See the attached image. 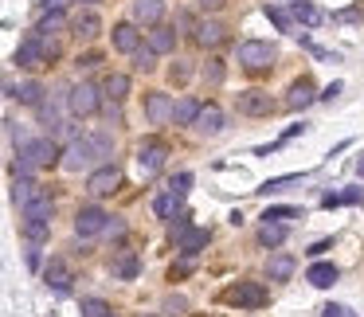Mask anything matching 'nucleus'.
<instances>
[{
	"instance_id": "nucleus-1",
	"label": "nucleus",
	"mask_w": 364,
	"mask_h": 317,
	"mask_svg": "<svg viewBox=\"0 0 364 317\" xmlns=\"http://www.w3.org/2000/svg\"><path fill=\"white\" fill-rule=\"evenodd\" d=\"M55 161H63V153H59V145H55L51 137H32L28 145L16 149V172H20V176H32L36 169L55 165Z\"/></svg>"
},
{
	"instance_id": "nucleus-2",
	"label": "nucleus",
	"mask_w": 364,
	"mask_h": 317,
	"mask_svg": "<svg viewBox=\"0 0 364 317\" xmlns=\"http://www.w3.org/2000/svg\"><path fill=\"white\" fill-rule=\"evenodd\" d=\"M55 51H59L55 43H48L43 36H36V32H32V36L16 48L12 63H16V67H24V71H39V67H48V63L55 59Z\"/></svg>"
},
{
	"instance_id": "nucleus-3",
	"label": "nucleus",
	"mask_w": 364,
	"mask_h": 317,
	"mask_svg": "<svg viewBox=\"0 0 364 317\" xmlns=\"http://www.w3.org/2000/svg\"><path fill=\"white\" fill-rule=\"evenodd\" d=\"M223 302L228 305H239V309H263L270 302V294L263 282H235L231 290H223Z\"/></svg>"
},
{
	"instance_id": "nucleus-4",
	"label": "nucleus",
	"mask_w": 364,
	"mask_h": 317,
	"mask_svg": "<svg viewBox=\"0 0 364 317\" xmlns=\"http://www.w3.org/2000/svg\"><path fill=\"white\" fill-rule=\"evenodd\" d=\"M98 161V149H94V141L90 137H74V141H67V149H63V169L67 172H83V169H90Z\"/></svg>"
},
{
	"instance_id": "nucleus-5",
	"label": "nucleus",
	"mask_w": 364,
	"mask_h": 317,
	"mask_svg": "<svg viewBox=\"0 0 364 317\" xmlns=\"http://www.w3.org/2000/svg\"><path fill=\"white\" fill-rule=\"evenodd\" d=\"M102 90L98 86H90V83H79V86H71L67 90V110L74 114V118H90L94 110H102Z\"/></svg>"
},
{
	"instance_id": "nucleus-6",
	"label": "nucleus",
	"mask_w": 364,
	"mask_h": 317,
	"mask_svg": "<svg viewBox=\"0 0 364 317\" xmlns=\"http://www.w3.org/2000/svg\"><path fill=\"white\" fill-rule=\"evenodd\" d=\"M165 161H169V145H165V141L149 137V141H141V145H137V165H141V172H145V176H157V172L165 169Z\"/></svg>"
},
{
	"instance_id": "nucleus-7",
	"label": "nucleus",
	"mask_w": 364,
	"mask_h": 317,
	"mask_svg": "<svg viewBox=\"0 0 364 317\" xmlns=\"http://www.w3.org/2000/svg\"><path fill=\"white\" fill-rule=\"evenodd\" d=\"M106 223H110V216L102 207L86 204V207H79V216H74V235H79V239H94V235L106 232Z\"/></svg>"
},
{
	"instance_id": "nucleus-8",
	"label": "nucleus",
	"mask_w": 364,
	"mask_h": 317,
	"mask_svg": "<svg viewBox=\"0 0 364 317\" xmlns=\"http://www.w3.org/2000/svg\"><path fill=\"white\" fill-rule=\"evenodd\" d=\"M239 63L247 67V71H263V67L274 63V48L263 43V39H243L239 43Z\"/></svg>"
},
{
	"instance_id": "nucleus-9",
	"label": "nucleus",
	"mask_w": 364,
	"mask_h": 317,
	"mask_svg": "<svg viewBox=\"0 0 364 317\" xmlns=\"http://www.w3.org/2000/svg\"><path fill=\"white\" fill-rule=\"evenodd\" d=\"M235 106H239V114H247V118H267V114L274 110V98H270L267 90L251 86V90H243V94L235 98Z\"/></svg>"
},
{
	"instance_id": "nucleus-10",
	"label": "nucleus",
	"mask_w": 364,
	"mask_h": 317,
	"mask_svg": "<svg viewBox=\"0 0 364 317\" xmlns=\"http://www.w3.org/2000/svg\"><path fill=\"white\" fill-rule=\"evenodd\" d=\"M118 184H121V169L114 165V161H106L102 169H94L90 176H86V192L90 196H110Z\"/></svg>"
},
{
	"instance_id": "nucleus-11",
	"label": "nucleus",
	"mask_w": 364,
	"mask_h": 317,
	"mask_svg": "<svg viewBox=\"0 0 364 317\" xmlns=\"http://www.w3.org/2000/svg\"><path fill=\"white\" fill-rule=\"evenodd\" d=\"M172 110H176V102H172L165 90H153V94H145V118L153 125H165L172 118Z\"/></svg>"
},
{
	"instance_id": "nucleus-12",
	"label": "nucleus",
	"mask_w": 364,
	"mask_h": 317,
	"mask_svg": "<svg viewBox=\"0 0 364 317\" xmlns=\"http://www.w3.org/2000/svg\"><path fill=\"white\" fill-rule=\"evenodd\" d=\"M43 282H48L51 290L55 294H71V267H67V263H63V258H51L48 267H43Z\"/></svg>"
},
{
	"instance_id": "nucleus-13",
	"label": "nucleus",
	"mask_w": 364,
	"mask_h": 317,
	"mask_svg": "<svg viewBox=\"0 0 364 317\" xmlns=\"http://www.w3.org/2000/svg\"><path fill=\"white\" fill-rule=\"evenodd\" d=\"M317 90H314V83L310 79H298V83L290 86V94H286V110H305V106H314L317 102Z\"/></svg>"
},
{
	"instance_id": "nucleus-14",
	"label": "nucleus",
	"mask_w": 364,
	"mask_h": 317,
	"mask_svg": "<svg viewBox=\"0 0 364 317\" xmlns=\"http://www.w3.org/2000/svg\"><path fill=\"white\" fill-rule=\"evenodd\" d=\"M286 4H290L294 20H298V24H305V28H317V24H325V20H329V16L317 8L314 0H286Z\"/></svg>"
},
{
	"instance_id": "nucleus-15",
	"label": "nucleus",
	"mask_w": 364,
	"mask_h": 317,
	"mask_svg": "<svg viewBox=\"0 0 364 317\" xmlns=\"http://www.w3.org/2000/svg\"><path fill=\"white\" fill-rule=\"evenodd\" d=\"M208 243H212V232H208V227H188V232L176 239V251H181V255H192V258H196Z\"/></svg>"
},
{
	"instance_id": "nucleus-16",
	"label": "nucleus",
	"mask_w": 364,
	"mask_h": 317,
	"mask_svg": "<svg viewBox=\"0 0 364 317\" xmlns=\"http://www.w3.org/2000/svg\"><path fill=\"white\" fill-rule=\"evenodd\" d=\"M192 39H196V48H219L228 39V28L216 24V20H204V24H196Z\"/></svg>"
},
{
	"instance_id": "nucleus-17",
	"label": "nucleus",
	"mask_w": 364,
	"mask_h": 317,
	"mask_svg": "<svg viewBox=\"0 0 364 317\" xmlns=\"http://www.w3.org/2000/svg\"><path fill=\"white\" fill-rule=\"evenodd\" d=\"M196 134H204V137H216V134H223V110L208 102L204 110H200V118H196Z\"/></svg>"
},
{
	"instance_id": "nucleus-18",
	"label": "nucleus",
	"mask_w": 364,
	"mask_h": 317,
	"mask_svg": "<svg viewBox=\"0 0 364 317\" xmlns=\"http://www.w3.org/2000/svg\"><path fill=\"white\" fill-rule=\"evenodd\" d=\"M110 274H114V278H121V282H134L137 274H141V263H137L134 251H121V255L110 263Z\"/></svg>"
},
{
	"instance_id": "nucleus-19",
	"label": "nucleus",
	"mask_w": 364,
	"mask_h": 317,
	"mask_svg": "<svg viewBox=\"0 0 364 317\" xmlns=\"http://www.w3.org/2000/svg\"><path fill=\"white\" fill-rule=\"evenodd\" d=\"M263 12H267V20H270V24H274V28H279V32H294V24H298L286 0H270V4H267V8H263Z\"/></svg>"
},
{
	"instance_id": "nucleus-20",
	"label": "nucleus",
	"mask_w": 364,
	"mask_h": 317,
	"mask_svg": "<svg viewBox=\"0 0 364 317\" xmlns=\"http://www.w3.org/2000/svg\"><path fill=\"white\" fill-rule=\"evenodd\" d=\"M20 212H24V220H48L51 223V216H55V200H51V192L43 188V192H39L32 204H24Z\"/></svg>"
},
{
	"instance_id": "nucleus-21",
	"label": "nucleus",
	"mask_w": 364,
	"mask_h": 317,
	"mask_svg": "<svg viewBox=\"0 0 364 317\" xmlns=\"http://www.w3.org/2000/svg\"><path fill=\"white\" fill-rule=\"evenodd\" d=\"M337 278H341V270L333 267V263H314V267L305 270V282H310V286H317V290H329Z\"/></svg>"
},
{
	"instance_id": "nucleus-22",
	"label": "nucleus",
	"mask_w": 364,
	"mask_h": 317,
	"mask_svg": "<svg viewBox=\"0 0 364 317\" xmlns=\"http://www.w3.org/2000/svg\"><path fill=\"white\" fill-rule=\"evenodd\" d=\"M114 51H125V55L141 51V32L134 24H118L114 28Z\"/></svg>"
},
{
	"instance_id": "nucleus-23",
	"label": "nucleus",
	"mask_w": 364,
	"mask_h": 317,
	"mask_svg": "<svg viewBox=\"0 0 364 317\" xmlns=\"http://www.w3.org/2000/svg\"><path fill=\"white\" fill-rule=\"evenodd\" d=\"M294 255H286V251H279V255H270V263H267V278L270 282H290V274H294Z\"/></svg>"
},
{
	"instance_id": "nucleus-24",
	"label": "nucleus",
	"mask_w": 364,
	"mask_h": 317,
	"mask_svg": "<svg viewBox=\"0 0 364 317\" xmlns=\"http://www.w3.org/2000/svg\"><path fill=\"white\" fill-rule=\"evenodd\" d=\"M149 48L157 51V55H165V51H176V28L153 24V32H149Z\"/></svg>"
},
{
	"instance_id": "nucleus-25",
	"label": "nucleus",
	"mask_w": 364,
	"mask_h": 317,
	"mask_svg": "<svg viewBox=\"0 0 364 317\" xmlns=\"http://www.w3.org/2000/svg\"><path fill=\"white\" fill-rule=\"evenodd\" d=\"M161 16H165V4H161V0H134L137 24H161Z\"/></svg>"
},
{
	"instance_id": "nucleus-26",
	"label": "nucleus",
	"mask_w": 364,
	"mask_h": 317,
	"mask_svg": "<svg viewBox=\"0 0 364 317\" xmlns=\"http://www.w3.org/2000/svg\"><path fill=\"white\" fill-rule=\"evenodd\" d=\"M71 32L79 39H94L98 32H102V20H98V12H79L74 16V24H71Z\"/></svg>"
},
{
	"instance_id": "nucleus-27",
	"label": "nucleus",
	"mask_w": 364,
	"mask_h": 317,
	"mask_svg": "<svg viewBox=\"0 0 364 317\" xmlns=\"http://www.w3.org/2000/svg\"><path fill=\"white\" fill-rule=\"evenodd\" d=\"M181 200L184 196L181 192H161L157 200H153V216H157V220H172V216H176V207H181Z\"/></svg>"
},
{
	"instance_id": "nucleus-28",
	"label": "nucleus",
	"mask_w": 364,
	"mask_h": 317,
	"mask_svg": "<svg viewBox=\"0 0 364 317\" xmlns=\"http://www.w3.org/2000/svg\"><path fill=\"white\" fill-rule=\"evenodd\" d=\"M102 94H106L110 102H121V98L130 94V74H106V79H102Z\"/></svg>"
},
{
	"instance_id": "nucleus-29",
	"label": "nucleus",
	"mask_w": 364,
	"mask_h": 317,
	"mask_svg": "<svg viewBox=\"0 0 364 317\" xmlns=\"http://www.w3.org/2000/svg\"><path fill=\"white\" fill-rule=\"evenodd\" d=\"M43 94H48V90H43V83H36V79H28V83L16 86V102H20V106H39Z\"/></svg>"
},
{
	"instance_id": "nucleus-30",
	"label": "nucleus",
	"mask_w": 364,
	"mask_h": 317,
	"mask_svg": "<svg viewBox=\"0 0 364 317\" xmlns=\"http://www.w3.org/2000/svg\"><path fill=\"white\" fill-rule=\"evenodd\" d=\"M200 110H204V106H200L196 98H181V102H176V110H172V122H176V125H196Z\"/></svg>"
},
{
	"instance_id": "nucleus-31",
	"label": "nucleus",
	"mask_w": 364,
	"mask_h": 317,
	"mask_svg": "<svg viewBox=\"0 0 364 317\" xmlns=\"http://www.w3.org/2000/svg\"><path fill=\"white\" fill-rule=\"evenodd\" d=\"M39 192H43V188H39V184L32 181V176H16V184H12V200H16L20 207L32 204V200H36Z\"/></svg>"
},
{
	"instance_id": "nucleus-32",
	"label": "nucleus",
	"mask_w": 364,
	"mask_h": 317,
	"mask_svg": "<svg viewBox=\"0 0 364 317\" xmlns=\"http://www.w3.org/2000/svg\"><path fill=\"white\" fill-rule=\"evenodd\" d=\"M282 239H286V223L263 220V227H259V243H263V247H279Z\"/></svg>"
},
{
	"instance_id": "nucleus-33",
	"label": "nucleus",
	"mask_w": 364,
	"mask_h": 317,
	"mask_svg": "<svg viewBox=\"0 0 364 317\" xmlns=\"http://www.w3.org/2000/svg\"><path fill=\"white\" fill-rule=\"evenodd\" d=\"M51 235V223L48 220H24V239L28 243H43Z\"/></svg>"
},
{
	"instance_id": "nucleus-34",
	"label": "nucleus",
	"mask_w": 364,
	"mask_h": 317,
	"mask_svg": "<svg viewBox=\"0 0 364 317\" xmlns=\"http://www.w3.org/2000/svg\"><path fill=\"white\" fill-rule=\"evenodd\" d=\"M63 28H67V20H63V12H43V20H39V24H36V36H43V39H48L51 32H63Z\"/></svg>"
},
{
	"instance_id": "nucleus-35",
	"label": "nucleus",
	"mask_w": 364,
	"mask_h": 317,
	"mask_svg": "<svg viewBox=\"0 0 364 317\" xmlns=\"http://www.w3.org/2000/svg\"><path fill=\"white\" fill-rule=\"evenodd\" d=\"M263 220H274V223H282V220H302V207H294V204L267 207V212H263Z\"/></svg>"
},
{
	"instance_id": "nucleus-36",
	"label": "nucleus",
	"mask_w": 364,
	"mask_h": 317,
	"mask_svg": "<svg viewBox=\"0 0 364 317\" xmlns=\"http://www.w3.org/2000/svg\"><path fill=\"white\" fill-rule=\"evenodd\" d=\"M134 67L137 71H153V67H157V51L149 48V43L141 51H134Z\"/></svg>"
},
{
	"instance_id": "nucleus-37",
	"label": "nucleus",
	"mask_w": 364,
	"mask_h": 317,
	"mask_svg": "<svg viewBox=\"0 0 364 317\" xmlns=\"http://www.w3.org/2000/svg\"><path fill=\"white\" fill-rule=\"evenodd\" d=\"M305 181V172H290V176H274V181H267L263 188H255V192H279V188H286V184H298Z\"/></svg>"
},
{
	"instance_id": "nucleus-38",
	"label": "nucleus",
	"mask_w": 364,
	"mask_h": 317,
	"mask_svg": "<svg viewBox=\"0 0 364 317\" xmlns=\"http://www.w3.org/2000/svg\"><path fill=\"white\" fill-rule=\"evenodd\" d=\"M204 83L208 86H219V83H223V59H208L204 63Z\"/></svg>"
},
{
	"instance_id": "nucleus-39",
	"label": "nucleus",
	"mask_w": 364,
	"mask_h": 317,
	"mask_svg": "<svg viewBox=\"0 0 364 317\" xmlns=\"http://www.w3.org/2000/svg\"><path fill=\"white\" fill-rule=\"evenodd\" d=\"M83 317H110V305L102 298H83Z\"/></svg>"
},
{
	"instance_id": "nucleus-40",
	"label": "nucleus",
	"mask_w": 364,
	"mask_h": 317,
	"mask_svg": "<svg viewBox=\"0 0 364 317\" xmlns=\"http://www.w3.org/2000/svg\"><path fill=\"white\" fill-rule=\"evenodd\" d=\"M298 39H302V48H305V51H314L317 59H325V63H337V51H325V48H317L314 39H305V36H298Z\"/></svg>"
},
{
	"instance_id": "nucleus-41",
	"label": "nucleus",
	"mask_w": 364,
	"mask_h": 317,
	"mask_svg": "<svg viewBox=\"0 0 364 317\" xmlns=\"http://www.w3.org/2000/svg\"><path fill=\"white\" fill-rule=\"evenodd\" d=\"M169 79H172L176 86H181V83H188V79H192V63H172Z\"/></svg>"
},
{
	"instance_id": "nucleus-42",
	"label": "nucleus",
	"mask_w": 364,
	"mask_h": 317,
	"mask_svg": "<svg viewBox=\"0 0 364 317\" xmlns=\"http://www.w3.org/2000/svg\"><path fill=\"white\" fill-rule=\"evenodd\" d=\"M188 220H192V216H188V212H181V216H176V220L169 223V235H172V239H181V235L188 232V227H192Z\"/></svg>"
},
{
	"instance_id": "nucleus-43",
	"label": "nucleus",
	"mask_w": 364,
	"mask_h": 317,
	"mask_svg": "<svg viewBox=\"0 0 364 317\" xmlns=\"http://www.w3.org/2000/svg\"><path fill=\"white\" fill-rule=\"evenodd\" d=\"M341 204H356V207H364V188H356V184H352V188H345V192H341Z\"/></svg>"
},
{
	"instance_id": "nucleus-44",
	"label": "nucleus",
	"mask_w": 364,
	"mask_h": 317,
	"mask_svg": "<svg viewBox=\"0 0 364 317\" xmlns=\"http://www.w3.org/2000/svg\"><path fill=\"white\" fill-rule=\"evenodd\" d=\"M172 192H188V188H192V172H176V176H172V184H169Z\"/></svg>"
},
{
	"instance_id": "nucleus-45",
	"label": "nucleus",
	"mask_w": 364,
	"mask_h": 317,
	"mask_svg": "<svg viewBox=\"0 0 364 317\" xmlns=\"http://www.w3.org/2000/svg\"><path fill=\"white\" fill-rule=\"evenodd\" d=\"M98 63H102V55H98V51H86V55H79V63H74V67H79V71H94Z\"/></svg>"
},
{
	"instance_id": "nucleus-46",
	"label": "nucleus",
	"mask_w": 364,
	"mask_h": 317,
	"mask_svg": "<svg viewBox=\"0 0 364 317\" xmlns=\"http://www.w3.org/2000/svg\"><path fill=\"white\" fill-rule=\"evenodd\" d=\"M184 274H192V255H184L181 263H176V267L169 270V278H172V282H176V278H184Z\"/></svg>"
},
{
	"instance_id": "nucleus-47",
	"label": "nucleus",
	"mask_w": 364,
	"mask_h": 317,
	"mask_svg": "<svg viewBox=\"0 0 364 317\" xmlns=\"http://www.w3.org/2000/svg\"><path fill=\"white\" fill-rule=\"evenodd\" d=\"M102 235H106V239H121V235H125V223H121L118 216H110V223H106V232Z\"/></svg>"
},
{
	"instance_id": "nucleus-48",
	"label": "nucleus",
	"mask_w": 364,
	"mask_h": 317,
	"mask_svg": "<svg viewBox=\"0 0 364 317\" xmlns=\"http://www.w3.org/2000/svg\"><path fill=\"white\" fill-rule=\"evenodd\" d=\"M172 28H181V32H196V20H192V16H188V12H181V16H176V24H172Z\"/></svg>"
},
{
	"instance_id": "nucleus-49",
	"label": "nucleus",
	"mask_w": 364,
	"mask_h": 317,
	"mask_svg": "<svg viewBox=\"0 0 364 317\" xmlns=\"http://www.w3.org/2000/svg\"><path fill=\"white\" fill-rule=\"evenodd\" d=\"M196 4H200V12H219L228 0H196Z\"/></svg>"
},
{
	"instance_id": "nucleus-50",
	"label": "nucleus",
	"mask_w": 364,
	"mask_h": 317,
	"mask_svg": "<svg viewBox=\"0 0 364 317\" xmlns=\"http://www.w3.org/2000/svg\"><path fill=\"white\" fill-rule=\"evenodd\" d=\"M165 309H169V314H181V309H188V302H184V298H165Z\"/></svg>"
},
{
	"instance_id": "nucleus-51",
	"label": "nucleus",
	"mask_w": 364,
	"mask_h": 317,
	"mask_svg": "<svg viewBox=\"0 0 364 317\" xmlns=\"http://www.w3.org/2000/svg\"><path fill=\"white\" fill-rule=\"evenodd\" d=\"M341 90H345V86H341V83H329L325 90H321V98H325V102H333V98H337Z\"/></svg>"
},
{
	"instance_id": "nucleus-52",
	"label": "nucleus",
	"mask_w": 364,
	"mask_h": 317,
	"mask_svg": "<svg viewBox=\"0 0 364 317\" xmlns=\"http://www.w3.org/2000/svg\"><path fill=\"white\" fill-rule=\"evenodd\" d=\"M349 309H341V305H321V317H345Z\"/></svg>"
},
{
	"instance_id": "nucleus-53",
	"label": "nucleus",
	"mask_w": 364,
	"mask_h": 317,
	"mask_svg": "<svg viewBox=\"0 0 364 317\" xmlns=\"http://www.w3.org/2000/svg\"><path fill=\"white\" fill-rule=\"evenodd\" d=\"M24 263H28V270H39V251H36V247L24 255Z\"/></svg>"
},
{
	"instance_id": "nucleus-54",
	"label": "nucleus",
	"mask_w": 364,
	"mask_h": 317,
	"mask_svg": "<svg viewBox=\"0 0 364 317\" xmlns=\"http://www.w3.org/2000/svg\"><path fill=\"white\" fill-rule=\"evenodd\" d=\"M333 20H361V8H345V12H337Z\"/></svg>"
},
{
	"instance_id": "nucleus-55",
	"label": "nucleus",
	"mask_w": 364,
	"mask_h": 317,
	"mask_svg": "<svg viewBox=\"0 0 364 317\" xmlns=\"http://www.w3.org/2000/svg\"><path fill=\"white\" fill-rule=\"evenodd\" d=\"M63 4L67 0H43V12H63Z\"/></svg>"
},
{
	"instance_id": "nucleus-56",
	"label": "nucleus",
	"mask_w": 364,
	"mask_h": 317,
	"mask_svg": "<svg viewBox=\"0 0 364 317\" xmlns=\"http://www.w3.org/2000/svg\"><path fill=\"white\" fill-rule=\"evenodd\" d=\"M341 204V192H329V196H321V207H337Z\"/></svg>"
},
{
	"instance_id": "nucleus-57",
	"label": "nucleus",
	"mask_w": 364,
	"mask_h": 317,
	"mask_svg": "<svg viewBox=\"0 0 364 317\" xmlns=\"http://www.w3.org/2000/svg\"><path fill=\"white\" fill-rule=\"evenodd\" d=\"M356 176H364V153L356 157Z\"/></svg>"
},
{
	"instance_id": "nucleus-58",
	"label": "nucleus",
	"mask_w": 364,
	"mask_h": 317,
	"mask_svg": "<svg viewBox=\"0 0 364 317\" xmlns=\"http://www.w3.org/2000/svg\"><path fill=\"white\" fill-rule=\"evenodd\" d=\"M110 317H114V314H110Z\"/></svg>"
}]
</instances>
